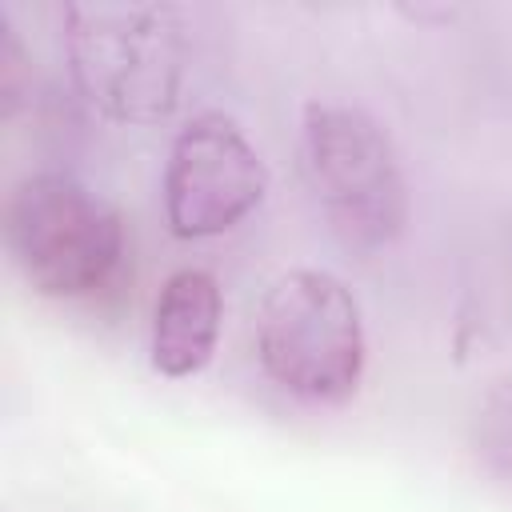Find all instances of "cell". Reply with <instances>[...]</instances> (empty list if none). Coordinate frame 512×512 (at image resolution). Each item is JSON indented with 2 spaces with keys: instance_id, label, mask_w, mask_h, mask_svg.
Masks as SVG:
<instances>
[{
  "instance_id": "cell-2",
  "label": "cell",
  "mask_w": 512,
  "mask_h": 512,
  "mask_svg": "<svg viewBox=\"0 0 512 512\" xmlns=\"http://www.w3.org/2000/svg\"><path fill=\"white\" fill-rule=\"evenodd\" d=\"M300 172L348 252L368 256L404 236L412 216L408 180L388 128L372 112L336 100L304 104Z\"/></svg>"
},
{
  "instance_id": "cell-6",
  "label": "cell",
  "mask_w": 512,
  "mask_h": 512,
  "mask_svg": "<svg viewBox=\"0 0 512 512\" xmlns=\"http://www.w3.org/2000/svg\"><path fill=\"white\" fill-rule=\"evenodd\" d=\"M224 320V296L212 272L180 268L164 280L152 308V340L148 356L160 376L184 380L208 368Z\"/></svg>"
},
{
  "instance_id": "cell-8",
  "label": "cell",
  "mask_w": 512,
  "mask_h": 512,
  "mask_svg": "<svg viewBox=\"0 0 512 512\" xmlns=\"http://www.w3.org/2000/svg\"><path fill=\"white\" fill-rule=\"evenodd\" d=\"M28 76H32L28 52H24L16 28L8 24V16L0 12V104H4V116H12L20 108V100L28 96Z\"/></svg>"
},
{
  "instance_id": "cell-5",
  "label": "cell",
  "mask_w": 512,
  "mask_h": 512,
  "mask_svg": "<svg viewBox=\"0 0 512 512\" xmlns=\"http://www.w3.org/2000/svg\"><path fill=\"white\" fill-rule=\"evenodd\" d=\"M264 192L268 168L232 116L196 112L176 132L164 164V216L172 236H224L260 208Z\"/></svg>"
},
{
  "instance_id": "cell-1",
  "label": "cell",
  "mask_w": 512,
  "mask_h": 512,
  "mask_svg": "<svg viewBox=\"0 0 512 512\" xmlns=\"http://www.w3.org/2000/svg\"><path fill=\"white\" fill-rule=\"evenodd\" d=\"M64 60L80 100L116 124H160L180 104L188 12L180 4H64Z\"/></svg>"
},
{
  "instance_id": "cell-4",
  "label": "cell",
  "mask_w": 512,
  "mask_h": 512,
  "mask_svg": "<svg viewBox=\"0 0 512 512\" xmlns=\"http://www.w3.org/2000/svg\"><path fill=\"white\" fill-rule=\"evenodd\" d=\"M256 356L304 404H344L364 376V320L348 284L320 268L276 276L256 312Z\"/></svg>"
},
{
  "instance_id": "cell-7",
  "label": "cell",
  "mask_w": 512,
  "mask_h": 512,
  "mask_svg": "<svg viewBox=\"0 0 512 512\" xmlns=\"http://www.w3.org/2000/svg\"><path fill=\"white\" fill-rule=\"evenodd\" d=\"M468 448L492 480L512 484V372L492 380L488 392L476 400L468 424Z\"/></svg>"
},
{
  "instance_id": "cell-3",
  "label": "cell",
  "mask_w": 512,
  "mask_h": 512,
  "mask_svg": "<svg viewBox=\"0 0 512 512\" xmlns=\"http://www.w3.org/2000/svg\"><path fill=\"white\" fill-rule=\"evenodd\" d=\"M4 248L48 300H92L128 264L124 216L68 172H36L8 192Z\"/></svg>"
}]
</instances>
